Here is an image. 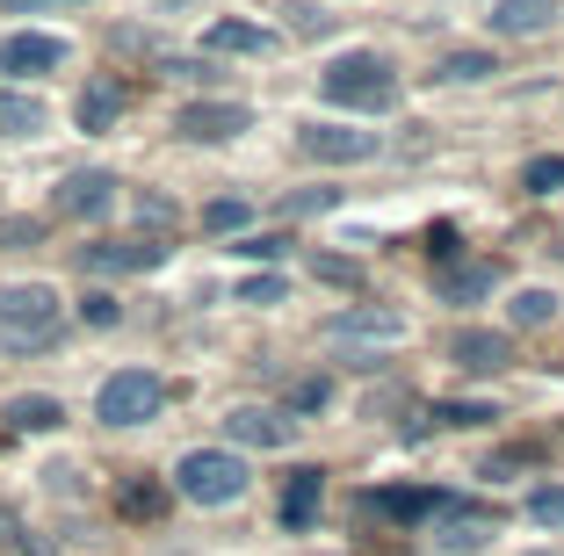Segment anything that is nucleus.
I'll return each mask as SVG.
<instances>
[{
    "label": "nucleus",
    "mask_w": 564,
    "mask_h": 556,
    "mask_svg": "<svg viewBox=\"0 0 564 556\" xmlns=\"http://www.w3.org/2000/svg\"><path fill=\"white\" fill-rule=\"evenodd\" d=\"M58 326H66V304L51 282L0 290V355H44V347H58Z\"/></svg>",
    "instance_id": "nucleus-1"
},
{
    "label": "nucleus",
    "mask_w": 564,
    "mask_h": 556,
    "mask_svg": "<svg viewBox=\"0 0 564 556\" xmlns=\"http://www.w3.org/2000/svg\"><path fill=\"white\" fill-rule=\"evenodd\" d=\"M247 484H253V470L239 448H188L174 462V491L188 506H232V499H247Z\"/></svg>",
    "instance_id": "nucleus-2"
},
{
    "label": "nucleus",
    "mask_w": 564,
    "mask_h": 556,
    "mask_svg": "<svg viewBox=\"0 0 564 556\" xmlns=\"http://www.w3.org/2000/svg\"><path fill=\"white\" fill-rule=\"evenodd\" d=\"M318 87H326V101H340V109H391V101H399V73L383 66L377 51H340V58L318 73Z\"/></svg>",
    "instance_id": "nucleus-3"
},
{
    "label": "nucleus",
    "mask_w": 564,
    "mask_h": 556,
    "mask_svg": "<svg viewBox=\"0 0 564 556\" xmlns=\"http://www.w3.org/2000/svg\"><path fill=\"white\" fill-rule=\"evenodd\" d=\"M160 405H166V383L152 369H117L95 397V419L101 426H145V419H160Z\"/></svg>",
    "instance_id": "nucleus-4"
},
{
    "label": "nucleus",
    "mask_w": 564,
    "mask_h": 556,
    "mask_svg": "<svg viewBox=\"0 0 564 556\" xmlns=\"http://www.w3.org/2000/svg\"><path fill=\"white\" fill-rule=\"evenodd\" d=\"M174 131H182L188 145H225V138L253 131V109L247 101H188V109L174 116Z\"/></svg>",
    "instance_id": "nucleus-5"
},
{
    "label": "nucleus",
    "mask_w": 564,
    "mask_h": 556,
    "mask_svg": "<svg viewBox=\"0 0 564 556\" xmlns=\"http://www.w3.org/2000/svg\"><path fill=\"white\" fill-rule=\"evenodd\" d=\"M166 261V239H95L80 246V268L87 275H145V268Z\"/></svg>",
    "instance_id": "nucleus-6"
},
{
    "label": "nucleus",
    "mask_w": 564,
    "mask_h": 556,
    "mask_svg": "<svg viewBox=\"0 0 564 556\" xmlns=\"http://www.w3.org/2000/svg\"><path fill=\"white\" fill-rule=\"evenodd\" d=\"M297 152L318 166H355L377 152V131H348V123H304L297 131Z\"/></svg>",
    "instance_id": "nucleus-7"
},
{
    "label": "nucleus",
    "mask_w": 564,
    "mask_h": 556,
    "mask_svg": "<svg viewBox=\"0 0 564 556\" xmlns=\"http://www.w3.org/2000/svg\"><path fill=\"white\" fill-rule=\"evenodd\" d=\"M117 188H123L117 174L87 166V174H66V181H58L51 210H58V217H80V225H87V217H109V210H117Z\"/></svg>",
    "instance_id": "nucleus-8"
},
{
    "label": "nucleus",
    "mask_w": 564,
    "mask_h": 556,
    "mask_svg": "<svg viewBox=\"0 0 564 556\" xmlns=\"http://www.w3.org/2000/svg\"><path fill=\"white\" fill-rule=\"evenodd\" d=\"M225 434H232L239 448H290L297 441V419L275 405H232L225 412Z\"/></svg>",
    "instance_id": "nucleus-9"
},
{
    "label": "nucleus",
    "mask_w": 564,
    "mask_h": 556,
    "mask_svg": "<svg viewBox=\"0 0 564 556\" xmlns=\"http://www.w3.org/2000/svg\"><path fill=\"white\" fill-rule=\"evenodd\" d=\"M427 521L442 527V549H456V556H470V549H485V542H492V513H485V506H464V499H448V491H442V506H434Z\"/></svg>",
    "instance_id": "nucleus-10"
},
{
    "label": "nucleus",
    "mask_w": 564,
    "mask_h": 556,
    "mask_svg": "<svg viewBox=\"0 0 564 556\" xmlns=\"http://www.w3.org/2000/svg\"><path fill=\"white\" fill-rule=\"evenodd\" d=\"M66 66V36H44V30H22V36H0V73H58Z\"/></svg>",
    "instance_id": "nucleus-11"
},
{
    "label": "nucleus",
    "mask_w": 564,
    "mask_h": 556,
    "mask_svg": "<svg viewBox=\"0 0 564 556\" xmlns=\"http://www.w3.org/2000/svg\"><path fill=\"white\" fill-rule=\"evenodd\" d=\"M448 361L464 369V377H499L507 361H514V347H507V332H485V326H464L456 340H448Z\"/></svg>",
    "instance_id": "nucleus-12"
},
{
    "label": "nucleus",
    "mask_w": 564,
    "mask_h": 556,
    "mask_svg": "<svg viewBox=\"0 0 564 556\" xmlns=\"http://www.w3.org/2000/svg\"><path fill=\"white\" fill-rule=\"evenodd\" d=\"M434 506H442V491H427V484H391V491H362V513H377V521H391V527H413V521H427Z\"/></svg>",
    "instance_id": "nucleus-13"
},
{
    "label": "nucleus",
    "mask_w": 564,
    "mask_h": 556,
    "mask_svg": "<svg viewBox=\"0 0 564 556\" xmlns=\"http://www.w3.org/2000/svg\"><path fill=\"white\" fill-rule=\"evenodd\" d=\"M123 80H87L80 87V101H73V123H80L87 138H101V131H117V116H123Z\"/></svg>",
    "instance_id": "nucleus-14"
},
{
    "label": "nucleus",
    "mask_w": 564,
    "mask_h": 556,
    "mask_svg": "<svg viewBox=\"0 0 564 556\" xmlns=\"http://www.w3.org/2000/svg\"><path fill=\"white\" fill-rule=\"evenodd\" d=\"M492 282H499V261H448L434 275V296L442 304H478V296H492Z\"/></svg>",
    "instance_id": "nucleus-15"
},
{
    "label": "nucleus",
    "mask_w": 564,
    "mask_h": 556,
    "mask_svg": "<svg viewBox=\"0 0 564 556\" xmlns=\"http://www.w3.org/2000/svg\"><path fill=\"white\" fill-rule=\"evenodd\" d=\"M166 506H174V491L160 484V477H131V484H117V513L123 521H166Z\"/></svg>",
    "instance_id": "nucleus-16"
},
{
    "label": "nucleus",
    "mask_w": 564,
    "mask_h": 556,
    "mask_svg": "<svg viewBox=\"0 0 564 556\" xmlns=\"http://www.w3.org/2000/svg\"><path fill=\"white\" fill-rule=\"evenodd\" d=\"M203 51H217V58H253V51H275V36L261 30V22H210V36H203Z\"/></svg>",
    "instance_id": "nucleus-17"
},
{
    "label": "nucleus",
    "mask_w": 564,
    "mask_h": 556,
    "mask_svg": "<svg viewBox=\"0 0 564 556\" xmlns=\"http://www.w3.org/2000/svg\"><path fill=\"white\" fill-rule=\"evenodd\" d=\"M318 499H326V470H290V484H282V527H312Z\"/></svg>",
    "instance_id": "nucleus-18"
},
{
    "label": "nucleus",
    "mask_w": 564,
    "mask_h": 556,
    "mask_svg": "<svg viewBox=\"0 0 564 556\" xmlns=\"http://www.w3.org/2000/svg\"><path fill=\"white\" fill-rule=\"evenodd\" d=\"M550 15H557V0H499L492 36H535V30H550Z\"/></svg>",
    "instance_id": "nucleus-19"
},
{
    "label": "nucleus",
    "mask_w": 564,
    "mask_h": 556,
    "mask_svg": "<svg viewBox=\"0 0 564 556\" xmlns=\"http://www.w3.org/2000/svg\"><path fill=\"white\" fill-rule=\"evenodd\" d=\"M399 332H405L399 312H340L326 326V340H399Z\"/></svg>",
    "instance_id": "nucleus-20"
},
{
    "label": "nucleus",
    "mask_w": 564,
    "mask_h": 556,
    "mask_svg": "<svg viewBox=\"0 0 564 556\" xmlns=\"http://www.w3.org/2000/svg\"><path fill=\"white\" fill-rule=\"evenodd\" d=\"M51 116L36 95H22V87H0V138H36Z\"/></svg>",
    "instance_id": "nucleus-21"
},
{
    "label": "nucleus",
    "mask_w": 564,
    "mask_h": 556,
    "mask_svg": "<svg viewBox=\"0 0 564 556\" xmlns=\"http://www.w3.org/2000/svg\"><path fill=\"white\" fill-rule=\"evenodd\" d=\"M0 419L15 426V434H51V426L66 419V405H58V397H8V405H0Z\"/></svg>",
    "instance_id": "nucleus-22"
},
{
    "label": "nucleus",
    "mask_w": 564,
    "mask_h": 556,
    "mask_svg": "<svg viewBox=\"0 0 564 556\" xmlns=\"http://www.w3.org/2000/svg\"><path fill=\"white\" fill-rule=\"evenodd\" d=\"M485 73H499L492 66V51H448V58H434V80H485Z\"/></svg>",
    "instance_id": "nucleus-23"
},
{
    "label": "nucleus",
    "mask_w": 564,
    "mask_h": 556,
    "mask_svg": "<svg viewBox=\"0 0 564 556\" xmlns=\"http://www.w3.org/2000/svg\"><path fill=\"white\" fill-rule=\"evenodd\" d=\"M507 318H514L521 332H535V326H550V318H557V296H550V290H514Z\"/></svg>",
    "instance_id": "nucleus-24"
},
{
    "label": "nucleus",
    "mask_w": 564,
    "mask_h": 556,
    "mask_svg": "<svg viewBox=\"0 0 564 556\" xmlns=\"http://www.w3.org/2000/svg\"><path fill=\"white\" fill-rule=\"evenodd\" d=\"M427 419H434V426H485V419H499V412L478 405V397H434Z\"/></svg>",
    "instance_id": "nucleus-25"
},
{
    "label": "nucleus",
    "mask_w": 564,
    "mask_h": 556,
    "mask_svg": "<svg viewBox=\"0 0 564 556\" xmlns=\"http://www.w3.org/2000/svg\"><path fill=\"white\" fill-rule=\"evenodd\" d=\"M312 282H333V290H362V268L340 261V253H318V261H312Z\"/></svg>",
    "instance_id": "nucleus-26"
},
{
    "label": "nucleus",
    "mask_w": 564,
    "mask_h": 556,
    "mask_svg": "<svg viewBox=\"0 0 564 556\" xmlns=\"http://www.w3.org/2000/svg\"><path fill=\"white\" fill-rule=\"evenodd\" d=\"M247 203H239V196H217L210 203V210H203V231H247Z\"/></svg>",
    "instance_id": "nucleus-27"
},
{
    "label": "nucleus",
    "mask_w": 564,
    "mask_h": 556,
    "mask_svg": "<svg viewBox=\"0 0 564 556\" xmlns=\"http://www.w3.org/2000/svg\"><path fill=\"white\" fill-rule=\"evenodd\" d=\"M232 253H247V261H261V268H275L282 253H290V239H275V231H247V239L232 246Z\"/></svg>",
    "instance_id": "nucleus-28"
},
{
    "label": "nucleus",
    "mask_w": 564,
    "mask_h": 556,
    "mask_svg": "<svg viewBox=\"0 0 564 556\" xmlns=\"http://www.w3.org/2000/svg\"><path fill=\"white\" fill-rule=\"evenodd\" d=\"M282 296H290V282H282L275 268H268V275H253V282H239V304H261V312H268V304H282Z\"/></svg>",
    "instance_id": "nucleus-29"
},
{
    "label": "nucleus",
    "mask_w": 564,
    "mask_h": 556,
    "mask_svg": "<svg viewBox=\"0 0 564 556\" xmlns=\"http://www.w3.org/2000/svg\"><path fill=\"white\" fill-rule=\"evenodd\" d=\"M326 405H333V383H326V377L290 383V412H326Z\"/></svg>",
    "instance_id": "nucleus-30"
},
{
    "label": "nucleus",
    "mask_w": 564,
    "mask_h": 556,
    "mask_svg": "<svg viewBox=\"0 0 564 556\" xmlns=\"http://www.w3.org/2000/svg\"><path fill=\"white\" fill-rule=\"evenodd\" d=\"M529 521L535 527H564V484H543V491H535V499H529Z\"/></svg>",
    "instance_id": "nucleus-31"
},
{
    "label": "nucleus",
    "mask_w": 564,
    "mask_h": 556,
    "mask_svg": "<svg viewBox=\"0 0 564 556\" xmlns=\"http://www.w3.org/2000/svg\"><path fill=\"white\" fill-rule=\"evenodd\" d=\"M80 318H87V326H117V318H123V304H117L109 290H87V296H80Z\"/></svg>",
    "instance_id": "nucleus-32"
},
{
    "label": "nucleus",
    "mask_w": 564,
    "mask_h": 556,
    "mask_svg": "<svg viewBox=\"0 0 564 556\" xmlns=\"http://www.w3.org/2000/svg\"><path fill=\"white\" fill-rule=\"evenodd\" d=\"M521 188H529V196H550V188H564V160H535L529 174H521Z\"/></svg>",
    "instance_id": "nucleus-33"
},
{
    "label": "nucleus",
    "mask_w": 564,
    "mask_h": 556,
    "mask_svg": "<svg viewBox=\"0 0 564 556\" xmlns=\"http://www.w3.org/2000/svg\"><path fill=\"white\" fill-rule=\"evenodd\" d=\"M282 210L290 217H318V210H333V188H297V196H282Z\"/></svg>",
    "instance_id": "nucleus-34"
},
{
    "label": "nucleus",
    "mask_w": 564,
    "mask_h": 556,
    "mask_svg": "<svg viewBox=\"0 0 564 556\" xmlns=\"http://www.w3.org/2000/svg\"><path fill=\"white\" fill-rule=\"evenodd\" d=\"M456 253H464V239H456V225H434V231H427V261H442V268H448Z\"/></svg>",
    "instance_id": "nucleus-35"
},
{
    "label": "nucleus",
    "mask_w": 564,
    "mask_h": 556,
    "mask_svg": "<svg viewBox=\"0 0 564 556\" xmlns=\"http://www.w3.org/2000/svg\"><path fill=\"white\" fill-rule=\"evenodd\" d=\"M36 239H44L36 217H0V246H36Z\"/></svg>",
    "instance_id": "nucleus-36"
},
{
    "label": "nucleus",
    "mask_w": 564,
    "mask_h": 556,
    "mask_svg": "<svg viewBox=\"0 0 564 556\" xmlns=\"http://www.w3.org/2000/svg\"><path fill=\"white\" fill-rule=\"evenodd\" d=\"M535 462V448H507V456H492L485 462V477H507V470H529Z\"/></svg>",
    "instance_id": "nucleus-37"
},
{
    "label": "nucleus",
    "mask_w": 564,
    "mask_h": 556,
    "mask_svg": "<svg viewBox=\"0 0 564 556\" xmlns=\"http://www.w3.org/2000/svg\"><path fill=\"white\" fill-rule=\"evenodd\" d=\"M138 217H145V225H174V203L166 196H138Z\"/></svg>",
    "instance_id": "nucleus-38"
},
{
    "label": "nucleus",
    "mask_w": 564,
    "mask_h": 556,
    "mask_svg": "<svg viewBox=\"0 0 564 556\" xmlns=\"http://www.w3.org/2000/svg\"><path fill=\"white\" fill-rule=\"evenodd\" d=\"M0 8H8V15H22V8H44V0H0Z\"/></svg>",
    "instance_id": "nucleus-39"
}]
</instances>
